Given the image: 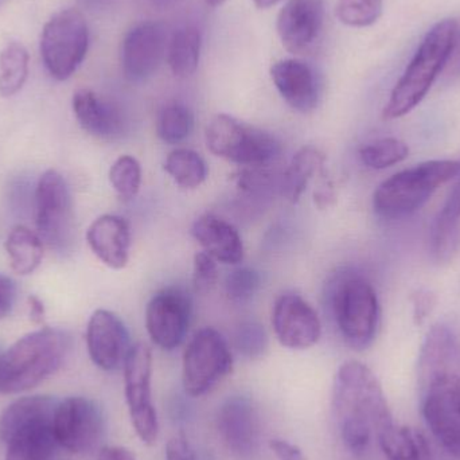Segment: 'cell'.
I'll use <instances>...</instances> for the list:
<instances>
[{
    "instance_id": "6da1fadb",
    "label": "cell",
    "mask_w": 460,
    "mask_h": 460,
    "mask_svg": "<svg viewBox=\"0 0 460 460\" xmlns=\"http://www.w3.org/2000/svg\"><path fill=\"white\" fill-rule=\"evenodd\" d=\"M332 411L343 445L354 456L367 453L373 437L394 424L380 381L358 361L345 362L338 369L332 386Z\"/></svg>"
},
{
    "instance_id": "7a4b0ae2",
    "label": "cell",
    "mask_w": 460,
    "mask_h": 460,
    "mask_svg": "<svg viewBox=\"0 0 460 460\" xmlns=\"http://www.w3.org/2000/svg\"><path fill=\"white\" fill-rule=\"evenodd\" d=\"M326 307L349 348L365 350L380 326L377 292L367 276L353 268L335 273L326 286Z\"/></svg>"
},
{
    "instance_id": "3957f363",
    "label": "cell",
    "mask_w": 460,
    "mask_h": 460,
    "mask_svg": "<svg viewBox=\"0 0 460 460\" xmlns=\"http://www.w3.org/2000/svg\"><path fill=\"white\" fill-rule=\"evenodd\" d=\"M72 338L64 330L30 332L10 349L0 351V394H19L35 388L64 365Z\"/></svg>"
},
{
    "instance_id": "277c9868",
    "label": "cell",
    "mask_w": 460,
    "mask_h": 460,
    "mask_svg": "<svg viewBox=\"0 0 460 460\" xmlns=\"http://www.w3.org/2000/svg\"><path fill=\"white\" fill-rule=\"evenodd\" d=\"M456 31L458 24L454 19H443L427 32L384 108L385 120L402 118L423 102L438 75L447 66Z\"/></svg>"
},
{
    "instance_id": "5b68a950",
    "label": "cell",
    "mask_w": 460,
    "mask_h": 460,
    "mask_svg": "<svg viewBox=\"0 0 460 460\" xmlns=\"http://www.w3.org/2000/svg\"><path fill=\"white\" fill-rule=\"evenodd\" d=\"M460 161H429L384 181L373 196V209L385 220L418 212L432 194L458 175Z\"/></svg>"
},
{
    "instance_id": "8992f818",
    "label": "cell",
    "mask_w": 460,
    "mask_h": 460,
    "mask_svg": "<svg viewBox=\"0 0 460 460\" xmlns=\"http://www.w3.org/2000/svg\"><path fill=\"white\" fill-rule=\"evenodd\" d=\"M207 143L215 155L240 166L265 167L281 153L280 143L272 134L226 113L210 121Z\"/></svg>"
},
{
    "instance_id": "52a82bcc",
    "label": "cell",
    "mask_w": 460,
    "mask_h": 460,
    "mask_svg": "<svg viewBox=\"0 0 460 460\" xmlns=\"http://www.w3.org/2000/svg\"><path fill=\"white\" fill-rule=\"evenodd\" d=\"M88 48V24L80 11L62 10L43 27L40 56L49 75L56 80L72 77L85 59Z\"/></svg>"
},
{
    "instance_id": "ba28073f",
    "label": "cell",
    "mask_w": 460,
    "mask_h": 460,
    "mask_svg": "<svg viewBox=\"0 0 460 460\" xmlns=\"http://www.w3.org/2000/svg\"><path fill=\"white\" fill-rule=\"evenodd\" d=\"M228 342L213 327L199 330L183 353L182 381L186 394L201 397L215 391L232 373Z\"/></svg>"
},
{
    "instance_id": "9c48e42d",
    "label": "cell",
    "mask_w": 460,
    "mask_h": 460,
    "mask_svg": "<svg viewBox=\"0 0 460 460\" xmlns=\"http://www.w3.org/2000/svg\"><path fill=\"white\" fill-rule=\"evenodd\" d=\"M35 224L43 243L66 252L75 237V215L69 186L56 170L40 175L35 189Z\"/></svg>"
},
{
    "instance_id": "30bf717a",
    "label": "cell",
    "mask_w": 460,
    "mask_h": 460,
    "mask_svg": "<svg viewBox=\"0 0 460 460\" xmlns=\"http://www.w3.org/2000/svg\"><path fill=\"white\" fill-rule=\"evenodd\" d=\"M124 389L132 427L145 445L159 437V420L153 402V353L146 343L132 346L124 362Z\"/></svg>"
},
{
    "instance_id": "8fae6325",
    "label": "cell",
    "mask_w": 460,
    "mask_h": 460,
    "mask_svg": "<svg viewBox=\"0 0 460 460\" xmlns=\"http://www.w3.org/2000/svg\"><path fill=\"white\" fill-rule=\"evenodd\" d=\"M53 432L57 443L65 450L73 454L91 453L104 438V413L93 400L69 397L57 405Z\"/></svg>"
},
{
    "instance_id": "7c38bea8",
    "label": "cell",
    "mask_w": 460,
    "mask_h": 460,
    "mask_svg": "<svg viewBox=\"0 0 460 460\" xmlns=\"http://www.w3.org/2000/svg\"><path fill=\"white\" fill-rule=\"evenodd\" d=\"M423 416L438 442L460 459V375L437 378L421 391Z\"/></svg>"
},
{
    "instance_id": "4fadbf2b",
    "label": "cell",
    "mask_w": 460,
    "mask_h": 460,
    "mask_svg": "<svg viewBox=\"0 0 460 460\" xmlns=\"http://www.w3.org/2000/svg\"><path fill=\"white\" fill-rule=\"evenodd\" d=\"M191 321V299L180 287L156 292L146 310V327L153 342L174 350L185 340Z\"/></svg>"
},
{
    "instance_id": "5bb4252c",
    "label": "cell",
    "mask_w": 460,
    "mask_h": 460,
    "mask_svg": "<svg viewBox=\"0 0 460 460\" xmlns=\"http://www.w3.org/2000/svg\"><path fill=\"white\" fill-rule=\"evenodd\" d=\"M324 0H288L278 16L279 38L295 56L314 53L323 37Z\"/></svg>"
},
{
    "instance_id": "9a60e30c",
    "label": "cell",
    "mask_w": 460,
    "mask_h": 460,
    "mask_svg": "<svg viewBox=\"0 0 460 460\" xmlns=\"http://www.w3.org/2000/svg\"><path fill=\"white\" fill-rule=\"evenodd\" d=\"M166 53V30L158 22L132 27L121 45V67L131 83H143L155 75Z\"/></svg>"
},
{
    "instance_id": "2e32d148",
    "label": "cell",
    "mask_w": 460,
    "mask_h": 460,
    "mask_svg": "<svg viewBox=\"0 0 460 460\" xmlns=\"http://www.w3.org/2000/svg\"><path fill=\"white\" fill-rule=\"evenodd\" d=\"M272 326L279 342L294 350L313 348L322 334L318 314L297 294H283L276 299Z\"/></svg>"
},
{
    "instance_id": "e0dca14e",
    "label": "cell",
    "mask_w": 460,
    "mask_h": 460,
    "mask_svg": "<svg viewBox=\"0 0 460 460\" xmlns=\"http://www.w3.org/2000/svg\"><path fill=\"white\" fill-rule=\"evenodd\" d=\"M217 429L224 445L237 458L251 459L259 451L261 424L259 411L249 397H229L221 405Z\"/></svg>"
},
{
    "instance_id": "ac0fdd59",
    "label": "cell",
    "mask_w": 460,
    "mask_h": 460,
    "mask_svg": "<svg viewBox=\"0 0 460 460\" xmlns=\"http://www.w3.org/2000/svg\"><path fill=\"white\" fill-rule=\"evenodd\" d=\"M86 345L93 364L107 372L124 367L132 348L123 321L108 310L94 311L89 319Z\"/></svg>"
},
{
    "instance_id": "d6986e66",
    "label": "cell",
    "mask_w": 460,
    "mask_h": 460,
    "mask_svg": "<svg viewBox=\"0 0 460 460\" xmlns=\"http://www.w3.org/2000/svg\"><path fill=\"white\" fill-rule=\"evenodd\" d=\"M270 77L292 110L310 113L321 102V75L307 62L296 58L280 59L270 67Z\"/></svg>"
},
{
    "instance_id": "ffe728a7",
    "label": "cell",
    "mask_w": 460,
    "mask_h": 460,
    "mask_svg": "<svg viewBox=\"0 0 460 460\" xmlns=\"http://www.w3.org/2000/svg\"><path fill=\"white\" fill-rule=\"evenodd\" d=\"M460 375V342L456 332L445 324H437L427 332L418 361L420 392L445 376Z\"/></svg>"
},
{
    "instance_id": "44dd1931",
    "label": "cell",
    "mask_w": 460,
    "mask_h": 460,
    "mask_svg": "<svg viewBox=\"0 0 460 460\" xmlns=\"http://www.w3.org/2000/svg\"><path fill=\"white\" fill-rule=\"evenodd\" d=\"M53 420L54 416L34 419L0 435L7 446L5 460H54L58 443L54 438Z\"/></svg>"
},
{
    "instance_id": "7402d4cb",
    "label": "cell",
    "mask_w": 460,
    "mask_h": 460,
    "mask_svg": "<svg viewBox=\"0 0 460 460\" xmlns=\"http://www.w3.org/2000/svg\"><path fill=\"white\" fill-rule=\"evenodd\" d=\"M92 252L112 270L126 267L129 259L131 230L128 223L119 216L105 215L97 218L86 232Z\"/></svg>"
},
{
    "instance_id": "603a6c76",
    "label": "cell",
    "mask_w": 460,
    "mask_h": 460,
    "mask_svg": "<svg viewBox=\"0 0 460 460\" xmlns=\"http://www.w3.org/2000/svg\"><path fill=\"white\" fill-rule=\"evenodd\" d=\"M72 105L75 119L88 134L102 139H113L123 132V115L118 107L91 89L75 91Z\"/></svg>"
},
{
    "instance_id": "cb8c5ba5",
    "label": "cell",
    "mask_w": 460,
    "mask_h": 460,
    "mask_svg": "<svg viewBox=\"0 0 460 460\" xmlns=\"http://www.w3.org/2000/svg\"><path fill=\"white\" fill-rule=\"evenodd\" d=\"M191 234L216 261L238 264L243 259V243L238 230L223 218L204 215L194 221Z\"/></svg>"
},
{
    "instance_id": "d4e9b609",
    "label": "cell",
    "mask_w": 460,
    "mask_h": 460,
    "mask_svg": "<svg viewBox=\"0 0 460 460\" xmlns=\"http://www.w3.org/2000/svg\"><path fill=\"white\" fill-rule=\"evenodd\" d=\"M456 183L443 205L432 221L429 229V253L437 261H448L456 252L459 240L460 226V170Z\"/></svg>"
},
{
    "instance_id": "484cf974",
    "label": "cell",
    "mask_w": 460,
    "mask_h": 460,
    "mask_svg": "<svg viewBox=\"0 0 460 460\" xmlns=\"http://www.w3.org/2000/svg\"><path fill=\"white\" fill-rule=\"evenodd\" d=\"M326 155L314 146L300 148L281 178V193L291 204H296L307 189L308 182L323 172Z\"/></svg>"
},
{
    "instance_id": "4316f807",
    "label": "cell",
    "mask_w": 460,
    "mask_h": 460,
    "mask_svg": "<svg viewBox=\"0 0 460 460\" xmlns=\"http://www.w3.org/2000/svg\"><path fill=\"white\" fill-rule=\"evenodd\" d=\"M377 439L388 460H429L426 438L410 427L391 424L377 435Z\"/></svg>"
},
{
    "instance_id": "83f0119b",
    "label": "cell",
    "mask_w": 460,
    "mask_h": 460,
    "mask_svg": "<svg viewBox=\"0 0 460 460\" xmlns=\"http://www.w3.org/2000/svg\"><path fill=\"white\" fill-rule=\"evenodd\" d=\"M11 268L18 275L26 276L40 267L43 257V241L26 226H15L4 243Z\"/></svg>"
},
{
    "instance_id": "f1b7e54d",
    "label": "cell",
    "mask_w": 460,
    "mask_h": 460,
    "mask_svg": "<svg viewBox=\"0 0 460 460\" xmlns=\"http://www.w3.org/2000/svg\"><path fill=\"white\" fill-rule=\"evenodd\" d=\"M202 37L197 27L185 26L177 30L167 49L170 69L175 77H190L196 73L201 57Z\"/></svg>"
},
{
    "instance_id": "f546056e",
    "label": "cell",
    "mask_w": 460,
    "mask_h": 460,
    "mask_svg": "<svg viewBox=\"0 0 460 460\" xmlns=\"http://www.w3.org/2000/svg\"><path fill=\"white\" fill-rule=\"evenodd\" d=\"M164 170L182 189H197L207 181L208 166L202 156L189 148H177L164 162Z\"/></svg>"
},
{
    "instance_id": "4dcf8cb0",
    "label": "cell",
    "mask_w": 460,
    "mask_h": 460,
    "mask_svg": "<svg viewBox=\"0 0 460 460\" xmlns=\"http://www.w3.org/2000/svg\"><path fill=\"white\" fill-rule=\"evenodd\" d=\"M29 75V53L22 43H7L0 53V94L11 97L23 88Z\"/></svg>"
},
{
    "instance_id": "1f68e13d",
    "label": "cell",
    "mask_w": 460,
    "mask_h": 460,
    "mask_svg": "<svg viewBox=\"0 0 460 460\" xmlns=\"http://www.w3.org/2000/svg\"><path fill=\"white\" fill-rule=\"evenodd\" d=\"M193 128V112L181 102L164 105L156 119V134L167 145L182 143L190 137Z\"/></svg>"
},
{
    "instance_id": "d6a6232c",
    "label": "cell",
    "mask_w": 460,
    "mask_h": 460,
    "mask_svg": "<svg viewBox=\"0 0 460 460\" xmlns=\"http://www.w3.org/2000/svg\"><path fill=\"white\" fill-rule=\"evenodd\" d=\"M410 155V148L396 137H384L364 146L359 150V159L373 170H384L402 164Z\"/></svg>"
},
{
    "instance_id": "836d02e7",
    "label": "cell",
    "mask_w": 460,
    "mask_h": 460,
    "mask_svg": "<svg viewBox=\"0 0 460 460\" xmlns=\"http://www.w3.org/2000/svg\"><path fill=\"white\" fill-rule=\"evenodd\" d=\"M110 181L123 201H131L139 193L142 183V167L139 162L129 155L116 159L110 170Z\"/></svg>"
},
{
    "instance_id": "e575fe53",
    "label": "cell",
    "mask_w": 460,
    "mask_h": 460,
    "mask_svg": "<svg viewBox=\"0 0 460 460\" xmlns=\"http://www.w3.org/2000/svg\"><path fill=\"white\" fill-rule=\"evenodd\" d=\"M383 0H338L337 16L350 27L375 24L383 13Z\"/></svg>"
},
{
    "instance_id": "d590c367",
    "label": "cell",
    "mask_w": 460,
    "mask_h": 460,
    "mask_svg": "<svg viewBox=\"0 0 460 460\" xmlns=\"http://www.w3.org/2000/svg\"><path fill=\"white\" fill-rule=\"evenodd\" d=\"M261 286V278L252 268H237L226 276V291L229 300L237 305L251 302Z\"/></svg>"
},
{
    "instance_id": "8d00e7d4",
    "label": "cell",
    "mask_w": 460,
    "mask_h": 460,
    "mask_svg": "<svg viewBox=\"0 0 460 460\" xmlns=\"http://www.w3.org/2000/svg\"><path fill=\"white\" fill-rule=\"evenodd\" d=\"M234 342L237 350L246 358H260L267 351V332L257 322H243L235 332Z\"/></svg>"
},
{
    "instance_id": "74e56055",
    "label": "cell",
    "mask_w": 460,
    "mask_h": 460,
    "mask_svg": "<svg viewBox=\"0 0 460 460\" xmlns=\"http://www.w3.org/2000/svg\"><path fill=\"white\" fill-rule=\"evenodd\" d=\"M218 280L217 262L207 252H199L194 256L193 284L199 294H207L215 288Z\"/></svg>"
},
{
    "instance_id": "f35d334b",
    "label": "cell",
    "mask_w": 460,
    "mask_h": 460,
    "mask_svg": "<svg viewBox=\"0 0 460 460\" xmlns=\"http://www.w3.org/2000/svg\"><path fill=\"white\" fill-rule=\"evenodd\" d=\"M166 460H197V456L190 442L183 435H178L167 442Z\"/></svg>"
},
{
    "instance_id": "ab89813d",
    "label": "cell",
    "mask_w": 460,
    "mask_h": 460,
    "mask_svg": "<svg viewBox=\"0 0 460 460\" xmlns=\"http://www.w3.org/2000/svg\"><path fill=\"white\" fill-rule=\"evenodd\" d=\"M413 302V318L418 324L424 323L432 313L435 305V296L426 289H420L412 296Z\"/></svg>"
},
{
    "instance_id": "60d3db41",
    "label": "cell",
    "mask_w": 460,
    "mask_h": 460,
    "mask_svg": "<svg viewBox=\"0 0 460 460\" xmlns=\"http://www.w3.org/2000/svg\"><path fill=\"white\" fill-rule=\"evenodd\" d=\"M16 286L7 276L0 275V319L11 314L15 303Z\"/></svg>"
},
{
    "instance_id": "b9f144b4",
    "label": "cell",
    "mask_w": 460,
    "mask_h": 460,
    "mask_svg": "<svg viewBox=\"0 0 460 460\" xmlns=\"http://www.w3.org/2000/svg\"><path fill=\"white\" fill-rule=\"evenodd\" d=\"M270 448L279 460H307L297 446L292 445L287 440H270Z\"/></svg>"
},
{
    "instance_id": "7bdbcfd3",
    "label": "cell",
    "mask_w": 460,
    "mask_h": 460,
    "mask_svg": "<svg viewBox=\"0 0 460 460\" xmlns=\"http://www.w3.org/2000/svg\"><path fill=\"white\" fill-rule=\"evenodd\" d=\"M97 460H137V456L128 448L108 446L100 450Z\"/></svg>"
},
{
    "instance_id": "ee69618b",
    "label": "cell",
    "mask_w": 460,
    "mask_h": 460,
    "mask_svg": "<svg viewBox=\"0 0 460 460\" xmlns=\"http://www.w3.org/2000/svg\"><path fill=\"white\" fill-rule=\"evenodd\" d=\"M335 193L332 182L326 181L319 186L318 190H315V202L319 208L330 207L334 202Z\"/></svg>"
},
{
    "instance_id": "f6af8a7d",
    "label": "cell",
    "mask_w": 460,
    "mask_h": 460,
    "mask_svg": "<svg viewBox=\"0 0 460 460\" xmlns=\"http://www.w3.org/2000/svg\"><path fill=\"white\" fill-rule=\"evenodd\" d=\"M29 302L30 318L35 323L40 324L45 321V305H43L42 300L37 296H29L27 299Z\"/></svg>"
},
{
    "instance_id": "bcb514c9",
    "label": "cell",
    "mask_w": 460,
    "mask_h": 460,
    "mask_svg": "<svg viewBox=\"0 0 460 460\" xmlns=\"http://www.w3.org/2000/svg\"><path fill=\"white\" fill-rule=\"evenodd\" d=\"M448 73L460 75V30L456 31V42H454L453 53L447 62Z\"/></svg>"
},
{
    "instance_id": "7dc6e473",
    "label": "cell",
    "mask_w": 460,
    "mask_h": 460,
    "mask_svg": "<svg viewBox=\"0 0 460 460\" xmlns=\"http://www.w3.org/2000/svg\"><path fill=\"white\" fill-rule=\"evenodd\" d=\"M180 0H150L154 7L161 8V10H169L178 4Z\"/></svg>"
},
{
    "instance_id": "c3c4849f",
    "label": "cell",
    "mask_w": 460,
    "mask_h": 460,
    "mask_svg": "<svg viewBox=\"0 0 460 460\" xmlns=\"http://www.w3.org/2000/svg\"><path fill=\"white\" fill-rule=\"evenodd\" d=\"M253 2L257 8L265 10V8L273 7V5L278 4L281 0H253Z\"/></svg>"
},
{
    "instance_id": "681fc988",
    "label": "cell",
    "mask_w": 460,
    "mask_h": 460,
    "mask_svg": "<svg viewBox=\"0 0 460 460\" xmlns=\"http://www.w3.org/2000/svg\"><path fill=\"white\" fill-rule=\"evenodd\" d=\"M208 4L212 5V7H218V5L224 4L226 0H205Z\"/></svg>"
}]
</instances>
